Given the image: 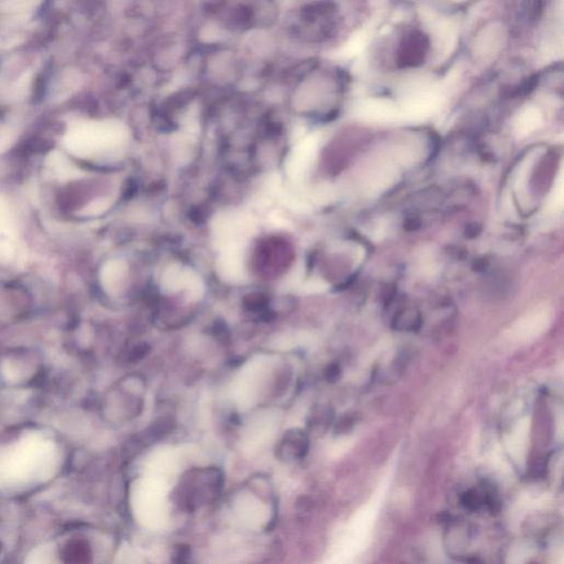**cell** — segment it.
I'll return each instance as SVG.
<instances>
[{"label":"cell","mask_w":564,"mask_h":564,"mask_svg":"<svg viewBox=\"0 0 564 564\" xmlns=\"http://www.w3.org/2000/svg\"><path fill=\"white\" fill-rule=\"evenodd\" d=\"M119 137V130L113 123L79 120L70 125L63 143L74 156L95 158L116 147Z\"/></svg>","instance_id":"6da1fadb"},{"label":"cell","mask_w":564,"mask_h":564,"mask_svg":"<svg viewBox=\"0 0 564 564\" xmlns=\"http://www.w3.org/2000/svg\"><path fill=\"white\" fill-rule=\"evenodd\" d=\"M223 476L217 469H203L189 475L177 489V501L187 512H194L219 499Z\"/></svg>","instance_id":"7a4b0ae2"},{"label":"cell","mask_w":564,"mask_h":564,"mask_svg":"<svg viewBox=\"0 0 564 564\" xmlns=\"http://www.w3.org/2000/svg\"><path fill=\"white\" fill-rule=\"evenodd\" d=\"M266 373V361L263 357L253 359L244 366L232 384V395L240 408L247 410L256 404L261 378Z\"/></svg>","instance_id":"3957f363"},{"label":"cell","mask_w":564,"mask_h":564,"mask_svg":"<svg viewBox=\"0 0 564 564\" xmlns=\"http://www.w3.org/2000/svg\"><path fill=\"white\" fill-rule=\"evenodd\" d=\"M217 272L221 279L230 283H243L247 278L243 260L236 251H226L219 259Z\"/></svg>","instance_id":"277c9868"},{"label":"cell","mask_w":564,"mask_h":564,"mask_svg":"<svg viewBox=\"0 0 564 564\" xmlns=\"http://www.w3.org/2000/svg\"><path fill=\"white\" fill-rule=\"evenodd\" d=\"M47 168L53 174V177L62 181L81 178V170L77 169V166H74L71 161L68 160L60 152L51 153L47 160Z\"/></svg>","instance_id":"5b68a950"},{"label":"cell","mask_w":564,"mask_h":564,"mask_svg":"<svg viewBox=\"0 0 564 564\" xmlns=\"http://www.w3.org/2000/svg\"><path fill=\"white\" fill-rule=\"evenodd\" d=\"M185 272L179 265H171L166 268L161 279V289L166 295L178 292L183 290L185 285Z\"/></svg>","instance_id":"8992f818"},{"label":"cell","mask_w":564,"mask_h":564,"mask_svg":"<svg viewBox=\"0 0 564 564\" xmlns=\"http://www.w3.org/2000/svg\"><path fill=\"white\" fill-rule=\"evenodd\" d=\"M183 290H187V295L190 297L191 300H198L201 298V295H203L204 283L196 272L187 269Z\"/></svg>","instance_id":"52a82bcc"},{"label":"cell","mask_w":564,"mask_h":564,"mask_svg":"<svg viewBox=\"0 0 564 564\" xmlns=\"http://www.w3.org/2000/svg\"><path fill=\"white\" fill-rule=\"evenodd\" d=\"M18 136V128L13 125H3L0 127V153L8 150Z\"/></svg>","instance_id":"ba28073f"},{"label":"cell","mask_w":564,"mask_h":564,"mask_svg":"<svg viewBox=\"0 0 564 564\" xmlns=\"http://www.w3.org/2000/svg\"><path fill=\"white\" fill-rule=\"evenodd\" d=\"M37 3H26V1H6L0 3V11L7 13V15H22V13H29L35 8Z\"/></svg>","instance_id":"9c48e42d"},{"label":"cell","mask_w":564,"mask_h":564,"mask_svg":"<svg viewBox=\"0 0 564 564\" xmlns=\"http://www.w3.org/2000/svg\"><path fill=\"white\" fill-rule=\"evenodd\" d=\"M52 549L49 547L37 549L30 554L26 564H53Z\"/></svg>","instance_id":"30bf717a"},{"label":"cell","mask_w":564,"mask_h":564,"mask_svg":"<svg viewBox=\"0 0 564 564\" xmlns=\"http://www.w3.org/2000/svg\"><path fill=\"white\" fill-rule=\"evenodd\" d=\"M174 564H191V551L187 546L178 547L173 554Z\"/></svg>","instance_id":"8fae6325"},{"label":"cell","mask_w":564,"mask_h":564,"mask_svg":"<svg viewBox=\"0 0 564 564\" xmlns=\"http://www.w3.org/2000/svg\"><path fill=\"white\" fill-rule=\"evenodd\" d=\"M324 289L323 282L318 281V280H312V281L306 282V285L302 287V293H315Z\"/></svg>","instance_id":"7c38bea8"}]
</instances>
